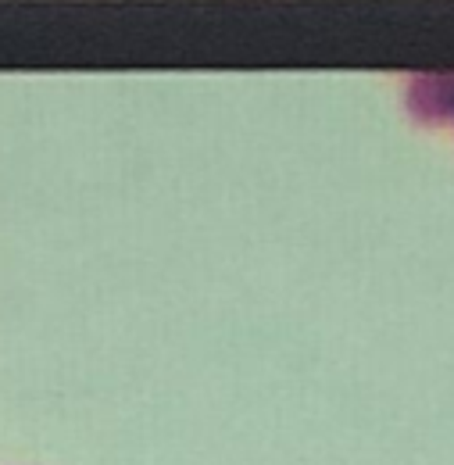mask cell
Instances as JSON below:
<instances>
[{"label":"cell","mask_w":454,"mask_h":465,"mask_svg":"<svg viewBox=\"0 0 454 465\" xmlns=\"http://www.w3.org/2000/svg\"><path fill=\"white\" fill-rule=\"evenodd\" d=\"M411 101L419 112L429 115H454V79H429L419 83V90H411Z\"/></svg>","instance_id":"cell-1"}]
</instances>
